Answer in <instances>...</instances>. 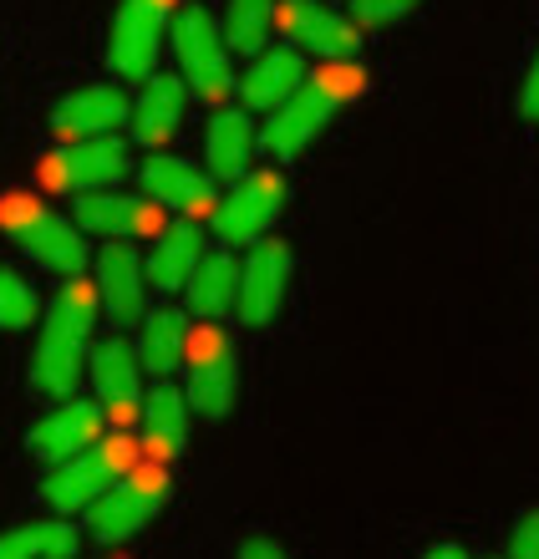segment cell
<instances>
[{
    "label": "cell",
    "mask_w": 539,
    "mask_h": 559,
    "mask_svg": "<svg viewBox=\"0 0 539 559\" xmlns=\"http://www.w3.org/2000/svg\"><path fill=\"white\" fill-rule=\"evenodd\" d=\"M143 432H148V448L159 457H178L184 442H189V392L159 382L148 392L143 402Z\"/></svg>",
    "instance_id": "cell-25"
},
{
    "label": "cell",
    "mask_w": 539,
    "mask_h": 559,
    "mask_svg": "<svg viewBox=\"0 0 539 559\" xmlns=\"http://www.w3.org/2000/svg\"><path fill=\"white\" fill-rule=\"evenodd\" d=\"M306 87V51H295V46H270L260 57L249 61V72L239 76V97L245 107L255 112H276L295 97V92Z\"/></svg>",
    "instance_id": "cell-18"
},
{
    "label": "cell",
    "mask_w": 539,
    "mask_h": 559,
    "mask_svg": "<svg viewBox=\"0 0 539 559\" xmlns=\"http://www.w3.org/2000/svg\"><path fill=\"white\" fill-rule=\"evenodd\" d=\"M77 545L72 524H21L0 534V559H77Z\"/></svg>",
    "instance_id": "cell-27"
},
{
    "label": "cell",
    "mask_w": 539,
    "mask_h": 559,
    "mask_svg": "<svg viewBox=\"0 0 539 559\" xmlns=\"http://www.w3.org/2000/svg\"><path fill=\"white\" fill-rule=\"evenodd\" d=\"M362 87H366V72L356 67V61H331L326 72L306 76V87L295 92L291 103L270 112L260 143L270 147L276 158H295L301 147L316 143V138L326 133V122H331Z\"/></svg>",
    "instance_id": "cell-2"
},
{
    "label": "cell",
    "mask_w": 539,
    "mask_h": 559,
    "mask_svg": "<svg viewBox=\"0 0 539 559\" xmlns=\"http://www.w3.org/2000/svg\"><path fill=\"white\" fill-rule=\"evenodd\" d=\"M291 245L285 239H260L249 245L245 265H239V321L249 331H265L276 325L280 306H285V290H291Z\"/></svg>",
    "instance_id": "cell-12"
},
{
    "label": "cell",
    "mask_w": 539,
    "mask_h": 559,
    "mask_svg": "<svg viewBox=\"0 0 539 559\" xmlns=\"http://www.w3.org/2000/svg\"><path fill=\"white\" fill-rule=\"evenodd\" d=\"M128 174H132V153L117 133L77 138V143H61L57 153L46 158V183H51V189L103 193V189H117Z\"/></svg>",
    "instance_id": "cell-9"
},
{
    "label": "cell",
    "mask_w": 539,
    "mask_h": 559,
    "mask_svg": "<svg viewBox=\"0 0 539 559\" xmlns=\"http://www.w3.org/2000/svg\"><path fill=\"white\" fill-rule=\"evenodd\" d=\"M509 559H539V509H525L509 530Z\"/></svg>",
    "instance_id": "cell-30"
},
{
    "label": "cell",
    "mask_w": 539,
    "mask_h": 559,
    "mask_svg": "<svg viewBox=\"0 0 539 559\" xmlns=\"http://www.w3.org/2000/svg\"><path fill=\"white\" fill-rule=\"evenodd\" d=\"M285 209V178L280 174H249L230 183V193L214 209V235L224 245H260L265 229L280 219Z\"/></svg>",
    "instance_id": "cell-11"
},
{
    "label": "cell",
    "mask_w": 539,
    "mask_h": 559,
    "mask_svg": "<svg viewBox=\"0 0 539 559\" xmlns=\"http://www.w3.org/2000/svg\"><path fill=\"white\" fill-rule=\"evenodd\" d=\"M97 265V300L113 316V325H143L148 316V260L132 250L128 239H107Z\"/></svg>",
    "instance_id": "cell-13"
},
{
    "label": "cell",
    "mask_w": 539,
    "mask_h": 559,
    "mask_svg": "<svg viewBox=\"0 0 539 559\" xmlns=\"http://www.w3.org/2000/svg\"><path fill=\"white\" fill-rule=\"evenodd\" d=\"M122 122H132V103L122 87H77L72 97H61L57 112H51V128H57L61 143L107 138V133H117Z\"/></svg>",
    "instance_id": "cell-17"
},
{
    "label": "cell",
    "mask_w": 539,
    "mask_h": 559,
    "mask_svg": "<svg viewBox=\"0 0 539 559\" xmlns=\"http://www.w3.org/2000/svg\"><path fill=\"white\" fill-rule=\"evenodd\" d=\"M239 559H291L276 539H265V534H249L245 545H239Z\"/></svg>",
    "instance_id": "cell-32"
},
{
    "label": "cell",
    "mask_w": 539,
    "mask_h": 559,
    "mask_svg": "<svg viewBox=\"0 0 539 559\" xmlns=\"http://www.w3.org/2000/svg\"><path fill=\"white\" fill-rule=\"evenodd\" d=\"M255 122H249L245 107H224L209 118V133H204V158H209V174L224 178V183H239L249 178V158H255Z\"/></svg>",
    "instance_id": "cell-23"
},
{
    "label": "cell",
    "mask_w": 539,
    "mask_h": 559,
    "mask_svg": "<svg viewBox=\"0 0 539 559\" xmlns=\"http://www.w3.org/2000/svg\"><path fill=\"white\" fill-rule=\"evenodd\" d=\"M77 224H82L87 235H103V239H132L159 224V204H153V199H138V193H117V189L82 193V199H77Z\"/></svg>",
    "instance_id": "cell-21"
},
{
    "label": "cell",
    "mask_w": 539,
    "mask_h": 559,
    "mask_svg": "<svg viewBox=\"0 0 539 559\" xmlns=\"http://www.w3.org/2000/svg\"><path fill=\"white\" fill-rule=\"evenodd\" d=\"M143 371L148 367H143V356H138V341L103 336L97 346H92L87 377H92V392H97V402H103L107 423L128 427V423H138V417H143V402H148Z\"/></svg>",
    "instance_id": "cell-8"
},
{
    "label": "cell",
    "mask_w": 539,
    "mask_h": 559,
    "mask_svg": "<svg viewBox=\"0 0 539 559\" xmlns=\"http://www.w3.org/2000/svg\"><path fill=\"white\" fill-rule=\"evenodd\" d=\"M184 107H189V82L184 76H148L138 103H132V138L143 147H163L184 128Z\"/></svg>",
    "instance_id": "cell-19"
},
{
    "label": "cell",
    "mask_w": 539,
    "mask_h": 559,
    "mask_svg": "<svg viewBox=\"0 0 539 559\" xmlns=\"http://www.w3.org/2000/svg\"><path fill=\"white\" fill-rule=\"evenodd\" d=\"M270 31H276V0H230V11H224V41H230L234 57L270 51Z\"/></svg>",
    "instance_id": "cell-26"
},
{
    "label": "cell",
    "mask_w": 539,
    "mask_h": 559,
    "mask_svg": "<svg viewBox=\"0 0 539 559\" xmlns=\"http://www.w3.org/2000/svg\"><path fill=\"white\" fill-rule=\"evenodd\" d=\"M128 473H132V442L128 438H103V442H92V448H82L77 457H67V463H51L42 493L61 519L82 514V509L92 514V509H97Z\"/></svg>",
    "instance_id": "cell-4"
},
{
    "label": "cell",
    "mask_w": 539,
    "mask_h": 559,
    "mask_svg": "<svg viewBox=\"0 0 539 559\" xmlns=\"http://www.w3.org/2000/svg\"><path fill=\"white\" fill-rule=\"evenodd\" d=\"M184 300H189L194 316L204 321H224L239 310V265H234L230 250H209L194 270V280L184 285Z\"/></svg>",
    "instance_id": "cell-24"
},
{
    "label": "cell",
    "mask_w": 539,
    "mask_h": 559,
    "mask_svg": "<svg viewBox=\"0 0 539 559\" xmlns=\"http://www.w3.org/2000/svg\"><path fill=\"white\" fill-rule=\"evenodd\" d=\"M174 61H178V76L189 82L194 97L204 103H219L224 92H234V67H230V41H224V26L204 5H184L174 15Z\"/></svg>",
    "instance_id": "cell-5"
},
{
    "label": "cell",
    "mask_w": 539,
    "mask_h": 559,
    "mask_svg": "<svg viewBox=\"0 0 539 559\" xmlns=\"http://www.w3.org/2000/svg\"><path fill=\"white\" fill-rule=\"evenodd\" d=\"M103 427H107V413L103 402H82V397H67L57 413H46L42 423L31 427V453L46 457V463H67L77 457L82 448L103 442Z\"/></svg>",
    "instance_id": "cell-16"
},
{
    "label": "cell",
    "mask_w": 539,
    "mask_h": 559,
    "mask_svg": "<svg viewBox=\"0 0 539 559\" xmlns=\"http://www.w3.org/2000/svg\"><path fill=\"white\" fill-rule=\"evenodd\" d=\"M174 31V0H122L107 31V67L117 76H159L163 36Z\"/></svg>",
    "instance_id": "cell-6"
},
{
    "label": "cell",
    "mask_w": 539,
    "mask_h": 559,
    "mask_svg": "<svg viewBox=\"0 0 539 559\" xmlns=\"http://www.w3.org/2000/svg\"><path fill=\"white\" fill-rule=\"evenodd\" d=\"M36 316H42V306H36L31 280L15 275L11 265H0V331H31Z\"/></svg>",
    "instance_id": "cell-28"
},
{
    "label": "cell",
    "mask_w": 539,
    "mask_h": 559,
    "mask_svg": "<svg viewBox=\"0 0 539 559\" xmlns=\"http://www.w3.org/2000/svg\"><path fill=\"white\" fill-rule=\"evenodd\" d=\"M204 260V235H199V219H174L163 224L159 239H153V250H148V285L153 290H184L194 280Z\"/></svg>",
    "instance_id": "cell-20"
},
{
    "label": "cell",
    "mask_w": 539,
    "mask_h": 559,
    "mask_svg": "<svg viewBox=\"0 0 539 559\" xmlns=\"http://www.w3.org/2000/svg\"><path fill=\"white\" fill-rule=\"evenodd\" d=\"M168 493H174V484H168V473L163 468L128 473V478L92 509V539H97V545H122V539H132V534H143L148 524L163 514Z\"/></svg>",
    "instance_id": "cell-7"
},
{
    "label": "cell",
    "mask_w": 539,
    "mask_h": 559,
    "mask_svg": "<svg viewBox=\"0 0 539 559\" xmlns=\"http://www.w3.org/2000/svg\"><path fill=\"white\" fill-rule=\"evenodd\" d=\"M519 107H525V118L539 128V51H535V61H529L525 87H519Z\"/></svg>",
    "instance_id": "cell-31"
},
{
    "label": "cell",
    "mask_w": 539,
    "mask_h": 559,
    "mask_svg": "<svg viewBox=\"0 0 539 559\" xmlns=\"http://www.w3.org/2000/svg\"><path fill=\"white\" fill-rule=\"evenodd\" d=\"M423 559H468V549L464 545H433Z\"/></svg>",
    "instance_id": "cell-33"
},
{
    "label": "cell",
    "mask_w": 539,
    "mask_h": 559,
    "mask_svg": "<svg viewBox=\"0 0 539 559\" xmlns=\"http://www.w3.org/2000/svg\"><path fill=\"white\" fill-rule=\"evenodd\" d=\"M189 346H194V331L184 321V310L174 306L148 310L143 325H138V356H143L148 377H159V382H168L178 367H189Z\"/></svg>",
    "instance_id": "cell-22"
},
{
    "label": "cell",
    "mask_w": 539,
    "mask_h": 559,
    "mask_svg": "<svg viewBox=\"0 0 539 559\" xmlns=\"http://www.w3.org/2000/svg\"><path fill=\"white\" fill-rule=\"evenodd\" d=\"M0 229L15 239V250L31 254L36 265L51 270V275H61V280H77L92 265L82 224L51 214V209L36 204L31 193H5V199H0Z\"/></svg>",
    "instance_id": "cell-3"
},
{
    "label": "cell",
    "mask_w": 539,
    "mask_h": 559,
    "mask_svg": "<svg viewBox=\"0 0 539 559\" xmlns=\"http://www.w3.org/2000/svg\"><path fill=\"white\" fill-rule=\"evenodd\" d=\"M423 0H351V21L356 26H397L402 15H412Z\"/></svg>",
    "instance_id": "cell-29"
},
{
    "label": "cell",
    "mask_w": 539,
    "mask_h": 559,
    "mask_svg": "<svg viewBox=\"0 0 539 559\" xmlns=\"http://www.w3.org/2000/svg\"><path fill=\"white\" fill-rule=\"evenodd\" d=\"M234 397H239V352L219 325H209L189 346V407L219 423L234 413Z\"/></svg>",
    "instance_id": "cell-10"
},
{
    "label": "cell",
    "mask_w": 539,
    "mask_h": 559,
    "mask_svg": "<svg viewBox=\"0 0 539 559\" xmlns=\"http://www.w3.org/2000/svg\"><path fill=\"white\" fill-rule=\"evenodd\" d=\"M138 183H143V199H153L159 209H178L184 219H199V214H214L219 193H214V174H199L194 163L184 158H148L138 168Z\"/></svg>",
    "instance_id": "cell-14"
},
{
    "label": "cell",
    "mask_w": 539,
    "mask_h": 559,
    "mask_svg": "<svg viewBox=\"0 0 539 559\" xmlns=\"http://www.w3.org/2000/svg\"><path fill=\"white\" fill-rule=\"evenodd\" d=\"M280 21H285V36H291L295 51H310V57H321V61H351L356 46H362L356 21L321 5V0H291L280 11Z\"/></svg>",
    "instance_id": "cell-15"
},
{
    "label": "cell",
    "mask_w": 539,
    "mask_h": 559,
    "mask_svg": "<svg viewBox=\"0 0 539 559\" xmlns=\"http://www.w3.org/2000/svg\"><path fill=\"white\" fill-rule=\"evenodd\" d=\"M97 310H103L97 285H87L82 275L57 290L42 321V346L31 356V382L42 386L46 397H77V386L92 367V346H97Z\"/></svg>",
    "instance_id": "cell-1"
}]
</instances>
